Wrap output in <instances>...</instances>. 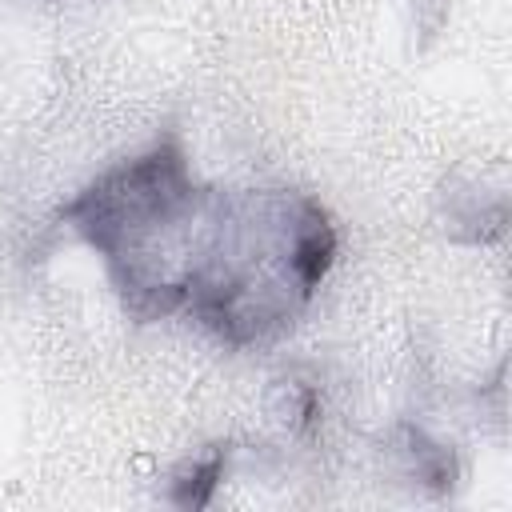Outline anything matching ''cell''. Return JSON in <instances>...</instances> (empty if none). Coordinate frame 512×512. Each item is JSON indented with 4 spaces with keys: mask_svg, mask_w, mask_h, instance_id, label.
Returning <instances> with one entry per match:
<instances>
[{
    "mask_svg": "<svg viewBox=\"0 0 512 512\" xmlns=\"http://www.w3.org/2000/svg\"><path fill=\"white\" fill-rule=\"evenodd\" d=\"M220 476H224V456H220V452H212V456L196 460V464L176 480L172 500H176V504H184V508H204V504L212 500V492H216Z\"/></svg>",
    "mask_w": 512,
    "mask_h": 512,
    "instance_id": "1",
    "label": "cell"
}]
</instances>
